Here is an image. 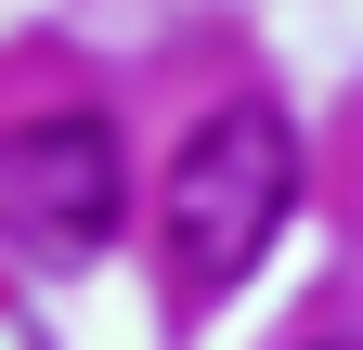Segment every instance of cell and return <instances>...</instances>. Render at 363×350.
Returning a JSON list of instances; mask_svg holds the SVG:
<instances>
[{
  "mask_svg": "<svg viewBox=\"0 0 363 350\" xmlns=\"http://www.w3.org/2000/svg\"><path fill=\"white\" fill-rule=\"evenodd\" d=\"M286 195H298V143H286V117H272L259 91L220 104V117H195L182 156H169V273L195 298L247 286L259 247H272V221H286Z\"/></svg>",
  "mask_w": 363,
  "mask_h": 350,
  "instance_id": "cell-1",
  "label": "cell"
},
{
  "mask_svg": "<svg viewBox=\"0 0 363 350\" xmlns=\"http://www.w3.org/2000/svg\"><path fill=\"white\" fill-rule=\"evenodd\" d=\"M117 208H130L117 117H39V130H13V156H0V221H13L39 259L117 247Z\"/></svg>",
  "mask_w": 363,
  "mask_h": 350,
  "instance_id": "cell-2",
  "label": "cell"
}]
</instances>
